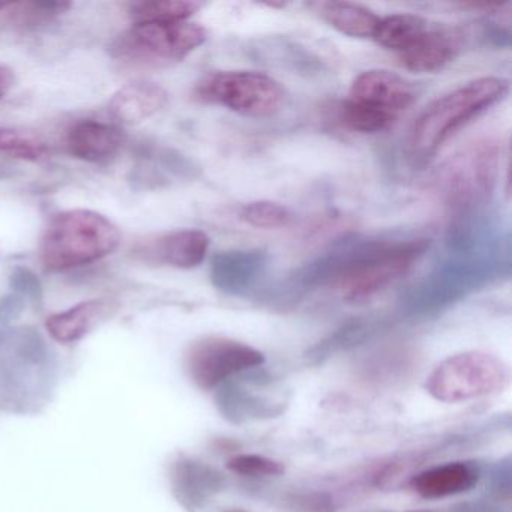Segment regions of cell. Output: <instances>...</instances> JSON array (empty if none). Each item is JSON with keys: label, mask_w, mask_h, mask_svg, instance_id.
<instances>
[{"label": "cell", "mask_w": 512, "mask_h": 512, "mask_svg": "<svg viewBox=\"0 0 512 512\" xmlns=\"http://www.w3.org/2000/svg\"><path fill=\"white\" fill-rule=\"evenodd\" d=\"M508 92V80L479 77L431 101L410 130L409 154L413 163H430L458 131L500 103Z\"/></svg>", "instance_id": "obj_1"}, {"label": "cell", "mask_w": 512, "mask_h": 512, "mask_svg": "<svg viewBox=\"0 0 512 512\" xmlns=\"http://www.w3.org/2000/svg\"><path fill=\"white\" fill-rule=\"evenodd\" d=\"M430 247L428 239L367 242L340 251L319 265L326 280L340 287L344 298L362 301L403 278Z\"/></svg>", "instance_id": "obj_2"}, {"label": "cell", "mask_w": 512, "mask_h": 512, "mask_svg": "<svg viewBox=\"0 0 512 512\" xmlns=\"http://www.w3.org/2000/svg\"><path fill=\"white\" fill-rule=\"evenodd\" d=\"M121 232L109 218L88 209L62 212L50 221L41 242L46 271L64 272L91 265L115 253Z\"/></svg>", "instance_id": "obj_3"}, {"label": "cell", "mask_w": 512, "mask_h": 512, "mask_svg": "<svg viewBox=\"0 0 512 512\" xmlns=\"http://www.w3.org/2000/svg\"><path fill=\"white\" fill-rule=\"evenodd\" d=\"M415 83L386 70H368L355 77L341 106V121L362 134L391 128L418 98Z\"/></svg>", "instance_id": "obj_4"}, {"label": "cell", "mask_w": 512, "mask_h": 512, "mask_svg": "<svg viewBox=\"0 0 512 512\" xmlns=\"http://www.w3.org/2000/svg\"><path fill=\"white\" fill-rule=\"evenodd\" d=\"M509 370L502 359L481 350L443 359L425 380V389L442 403H466L497 394L508 386Z\"/></svg>", "instance_id": "obj_5"}, {"label": "cell", "mask_w": 512, "mask_h": 512, "mask_svg": "<svg viewBox=\"0 0 512 512\" xmlns=\"http://www.w3.org/2000/svg\"><path fill=\"white\" fill-rule=\"evenodd\" d=\"M196 97L248 118H271L286 106V88L259 71L224 70L206 74L196 86Z\"/></svg>", "instance_id": "obj_6"}, {"label": "cell", "mask_w": 512, "mask_h": 512, "mask_svg": "<svg viewBox=\"0 0 512 512\" xmlns=\"http://www.w3.org/2000/svg\"><path fill=\"white\" fill-rule=\"evenodd\" d=\"M208 40V31L199 23H137L113 40V58L134 65L175 64L184 61Z\"/></svg>", "instance_id": "obj_7"}, {"label": "cell", "mask_w": 512, "mask_h": 512, "mask_svg": "<svg viewBox=\"0 0 512 512\" xmlns=\"http://www.w3.org/2000/svg\"><path fill=\"white\" fill-rule=\"evenodd\" d=\"M265 362V355L256 347L229 337L199 338L188 347L185 368L200 389L217 388L224 380L244 373Z\"/></svg>", "instance_id": "obj_8"}, {"label": "cell", "mask_w": 512, "mask_h": 512, "mask_svg": "<svg viewBox=\"0 0 512 512\" xmlns=\"http://www.w3.org/2000/svg\"><path fill=\"white\" fill-rule=\"evenodd\" d=\"M463 49V35L458 29L428 25L427 29L400 53L401 65L413 73H437L448 67Z\"/></svg>", "instance_id": "obj_9"}, {"label": "cell", "mask_w": 512, "mask_h": 512, "mask_svg": "<svg viewBox=\"0 0 512 512\" xmlns=\"http://www.w3.org/2000/svg\"><path fill=\"white\" fill-rule=\"evenodd\" d=\"M499 169V152L491 143L476 146L449 178L451 197L463 205L482 199L493 191Z\"/></svg>", "instance_id": "obj_10"}, {"label": "cell", "mask_w": 512, "mask_h": 512, "mask_svg": "<svg viewBox=\"0 0 512 512\" xmlns=\"http://www.w3.org/2000/svg\"><path fill=\"white\" fill-rule=\"evenodd\" d=\"M209 244V236L202 230H175L148 242L140 250V254L149 262L179 269H193L202 265L206 259Z\"/></svg>", "instance_id": "obj_11"}, {"label": "cell", "mask_w": 512, "mask_h": 512, "mask_svg": "<svg viewBox=\"0 0 512 512\" xmlns=\"http://www.w3.org/2000/svg\"><path fill=\"white\" fill-rule=\"evenodd\" d=\"M169 103L163 86L149 80H134L122 86L109 103V113L115 121L137 125L160 113Z\"/></svg>", "instance_id": "obj_12"}, {"label": "cell", "mask_w": 512, "mask_h": 512, "mask_svg": "<svg viewBox=\"0 0 512 512\" xmlns=\"http://www.w3.org/2000/svg\"><path fill=\"white\" fill-rule=\"evenodd\" d=\"M479 472L464 461L439 464L413 476L410 487L424 499H445L472 490L478 484Z\"/></svg>", "instance_id": "obj_13"}, {"label": "cell", "mask_w": 512, "mask_h": 512, "mask_svg": "<svg viewBox=\"0 0 512 512\" xmlns=\"http://www.w3.org/2000/svg\"><path fill=\"white\" fill-rule=\"evenodd\" d=\"M124 137L115 125L104 122H77L68 131L67 148L73 157L88 163H103L118 154L122 148Z\"/></svg>", "instance_id": "obj_14"}, {"label": "cell", "mask_w": 512, "mask_h": 512, "mask_svg": "<svg viewBox=\"0 0 512 512\" xmlns=\"http://www.w3.org/2000/svg\"><path fill=\"white\" fill-rule=\"evenodd\" d=\"M112 313V304L104 299L83 301L68 310L53 314L47 319L46 328L53 340L74 343L88 335L101 320Z\"/></svg>", "instance_id": "obj_15"}, {"label": "cell", "mask_w": 512, "mask_h": 512, "mask_svg": "<svg viewBox=\"0 0 512 512\" xmlns=\"http://www.w3.org/2000/svg\"><path fill=\"white\" fill-rule=\"evenodd\" d=\"M313 7L331 28L347 37L373 40L380 22V17L370 8L352 2H319Z\"/></svg>", "instance_id": "obj_16"}, {"label": "cell", "mask_w": 512, "mask_h": 512, "mask_svg": "<svg viewBox=\"0 0 512 512\" xmlns=\"http://www.w3.org/2000/svg\"><path fill=\"white\" fill-rule=\"evenodd\" d=\"M265 266L262 251H226L218 254L212 263L214 283L223 290H236L248 286Z\"/></svg>", "instance_id": "obj_17"}, {"label": "cell", "mask_w": 512, "mask_h": 512, "mask_svg": "<svg viewBox=\"0 0 512 512\" xmlns=\"http://www.w3.org/2000/svg\"><path fill=\"white\" fill-rule=\"evenodd\" d=\"M428 25L430 22L416 14H392V16L380 17L373 40L383 49L400 55L427 29Z\"/></svg>", "instance_id": "obj_18"}, {"label": "cell", "mask_w": 512, "mask_h": 512, "mask_svg": "<svg viewBox=\"0 0 512 512\" xmlns=\"http://www.w3.org/2000/svg\"><path fill=\"white\" fill-rule=\"evenodd\" d=\"M200 4L190 0H151L131 5L130 16L137 23L188 22L199 10Z\"/></svg>", "instance_id": "obj_19"}, {"label": "cell", "mask_w": 512, "mask_h": 512, "mask_svg": "<svg viewBox=\"0 0 512 512\" xmlns=\"http://www.w3.org/2000/svg\"><path fill=\"white\" fill-rule=\"evenodd\" d=\"M0 155L35 163L49 157V146L37 134L0 128Z\"/></svg>", "instance_id": "obj_20"}, {"label": "cell", "mask_w": 512, "mask_h": 512, "mask_svg": "<svg viewBox=\"0 0 512 512\" xmlns=\"http://www.w3.org/2000/svg\"><path fill=\"white\" fill-rule=\"evenodd\" d=\"M239 218L257 229H280L289 226L292 212L280 203L257 200L242 206Z\"/></svg>", "instance_id": "obj_21"}, {"label": "cell", "mask_w": 512, "mask_h": 512, "mask_svg": "<svg viewBox=\"0 0 512 512\" xmlns=\"http://www.w3.org/2000/svg\"><path fill=\"white\" fill-rule=\"evenodd\" d=\"M175 479L176 487L181 490L182 496L190 497V500L202 499L215 487L214 472L202 464L191 461H185L176 469Z\"/></svg>", "instance_id": "obj_22"}, {"label": "cell", "mask_w": 512, "mask_h": 512, "mask_svg": "<svg viewBox=\"0 0 512 512\" xmlns=\"http://www.w3.org/2000/svg\"><path fill=\"white\" fill-rule=\"evenodd\" d=\"M227 469L241 476H278L284 472L280 461L259 454H239L227 461Z\"/></svg>", "instance_id": "obj_23"}, {"label": "cell", "mask_w": 512, "mask_h": 512, "mask_svg": "<svg viewBox=\"0 0 512 512\" xmlns=\"http://www.w3.org/2000/svg\"><path fill=\"white\" fill-rule=\"evenodd\" d=\"M71 4L68 2H35V4L20 5L17 11V19L22 23H40L44 20L52 19V17L64 14L70 10Z\"/></svg>", "instance_id": "obj_24"}, {"label": "cell", "mask_w": 512, "mask_h": 512, "mask_svg": "<svg viewBox=\"0 0 512 512\" xmlns=\"http://www.w3.org/2000/svg\"><path fill=\"white\" fill-rule=\"evenodd\" d=\"M14 83H16V76L13 70L7 65L0 64V100L13 89Z\"/></svg>", "instance_id": "obj_25"}, {"label": "cell", "mask_w": 512, "mask_h": 512, "mask_svg": "<svg viewBox=\"0 0 512 512\" xmlns=\"http://www.w3.org/2000/svg\"><path fill=\"white\" fill-rule=\"evenodd\" d=\"M11 4H4V2H0V11L5 10V8L10 7Z\"/></svg>", "instance_id": "obj_26"}, {"label": "cell", "mask_w": 512, "mask_h": 512, "mask_svg": "<svg viewBox=\"0 0 512 512\" xmlns=\"http://www.w3.org/2000/svg\"><path fill=\"white\" fill-rule=\"evenodd\" d=\"M224 512H247V511H242V509H227V511H224Z\"/></svg>", "instance_id": "obj_27"}]
</instances>
